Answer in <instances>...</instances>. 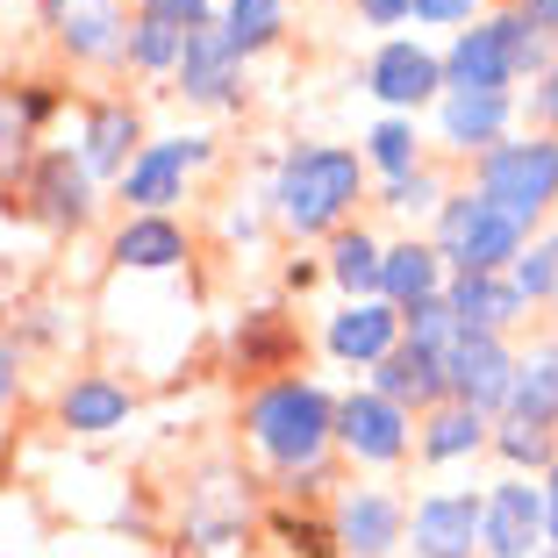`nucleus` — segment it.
<instances>
[{
    "mask_svg": "<svg viewBox=\"0 0 558 558\" xmlns=\"http://www.w3.org/2000/svg\"><path fill=\"white\" fill-rule=\"evenodd\" d=\"M337 409L323 401V387H301V379H279L251 401V444H258L272 465H315L323 459Z\"/></svg>",
    "mask_w": 558,
    "mask_h": 558,
    "instance_id": "f257e3e1",
    "label": "nucleus"
},
{
    "mask_svg": "<svg viewBox=\"0 0 558 558\" xmlns=\"http://www.w3.org/2000/svg\"><path fill=\"white\" fill-rule=\"evenodd\" d=\"M480 201H494L515 222H537L558 201V144H487L480 150Z\"/></svg>",
    "mask_w": 558,
    "mask_h": 558,
    "instance_id": "f03ea898",
    "label": "nucleus"
},
{
    "mask_svg": "<svg viewBox=\"0 0 558 558\" xmlns=\"http://www.w3.org/2000/svg\"><path fill=\"white\" fill-rule=\"evenodd\" d=\"M359 201V158L351 150H294L279 172V215L294 230H329Z\"/></svg>",
    "mask_w": 558,
    "mask_h": 558,
    "instance_id": "7ed1b4c3",
    "label": "nucleus"
},
{
    "mask_svg": "<svg viewBox=\"0 0 558 558\" xmlns=\"http://www.w3.org/2000/svg\"><path fill=\"white\" fill-rule=\"evenodd\" d=\"M515 251H523V222H515V215H501L494 201L459 194L451 208H444V222H437V258H451L459 272H501Z\"/></svg>",
    "mask_w": 558,
    "mask_h": 558,
    "instance_id": "20e7f679",
    "label": "nucleus"
},
{
    "mask_svg": "<svg viewBox=\"0 0 558 558\" xmlns=\"http://www.w3.org/2000/svg\"><path fill=\"white\" fill-rule=\"evenodd\" d=\"M509 379H515V359L501 351V337H473V329H459V344L444 351V387L459 395V409L487 415L509 401Z\"/></svg>",
    "mask_w": 558,
    "mask_h": 558,
    "instance_id": "39448f33",
    "label": "nucleus"
},
{
    "mask_svg": "<svg viewBox=\"0 0 558 558\" xmlns=\"http://www.w3.org/2000/svg\"><path fill=\"white\" fill-rule=\"evenodd\" d=\"M544 501L537 487H523V480H501V487L480 501V544H487L494 558H537L544 551Z\"/></svg>",
    "mask_w": 558,
    "mask_h": 558,
    "instance_id": "423d86ee",
    "label": "nucleus"
},
{
    "mask_svg": "<svg viewBox=\"0 0 558 558\" xmlns=\"http://www.w3.org/2000/svg\"><path fill=\"white\" fill-rule=\"evenodd\" d=\"M437 72L451 80V94H509V80H515L509 72V15L465 29Z\"/></svg>",
    "mask_w": 558,
    "mask_h": 558,
    "instance_id": "0eeeda50",
    "label": "nucleus"
},
{
    "mask_svg": "<svg viewBox=\"0 0 558 558\" xmlns=\"http://www.w3.org/2000/svg\"><path fill=\"white\" fill-rule=\"evenodd\" d=\"M208 158V136H172V144H150L144 158L122 165V201H136L144 215H158L165 201H180V172Z\"/></svg>",
    "mask_w": 558,
    "mask_h": 558,
    "instance_id": "6e6552de",
    "label": "nucleus"
},
{
    "mask_svg": "<svg viewBox=\"0 0 558 558\" xmlns=\"http://www.w3.org/2000/svg\"><path fill=\"white\" fill-rule=\"evenodd\" d=\"M180 86H186V100H201V108H230V100H236V50H230V36L215 29V22L186 29Z\"/></svg>",
    "mask_w": 558,
    "mask_h": 558,
    "instance_id": "1a4fd4ad",
    "label": "nucleus"
},
{
    "mask_svg": "<svg viewBox=\"0 0 558 558\" xmlns=\"http://www.w3.org/2000/svg\"><path fill=\"white\" fill-rule=\"evenodd\" d=\"M329 437H344L359 459H373V465H395L401 451H409V423H401V409L395 401H379V395H351L344 409H337V429Z\"/></svg>",
    "mask_w": 558,
    "mask_h": 558,
    "instance_id": "9d476101",
    "label": "nucleus"
},
{
    "mask_svg": "<svg viewBox=\"0 0 558 558\" xmlns=\"http://www.w3.org/2000/svg\"><path fill=\"white\" fill-rule=\"evenodd\" d=\"M451 323L473 329V337H501V329L523 315V294H515V279L501 272H459V287H451Z\"/></svg>",
    "mask_w": 558,
    "mask_h": 558,
    "instance_id": "9b49d317",
    "label": "nucleus"
},
{
    "mask_svg": "<svg viewBox=\"0 0 558 558\" xmlns=\"http://www.w3.org/2000/svg\"><path fill=\"white\" fill-rule=\"evenodd\" d=\"M473 537H480L473 494H429L415 509V551L423 558H473Z\"/></svg>",
    "mask_w": 558,
    "mask_h": 558,
    "instance_id": "f8f14e48",
    "label": "nucleus"
},
{
    "mask_svg": "<svg viewBox=\"0 0 558 558\" xmlns=\"http://www.w3.org/2000/svg\"><path fill=\"white\" fill-rule=\"evenodd\" d=\"M395 537H401V501H387V494H373V487L344 494V509H337V544H344L351 558L395 551Z\"/></svg>",
    "mask_w": 558,
    "mask_h": 558,
    "instance_id": "ddd939ff",
    "label": "nucleus"
},
{
    "mask_svg": "<svg viewBox=\"0 0 558 558\" xmlns=\"http://www.w3.org/2000/svg\"><path fill=\"white\" fill-rule=\"evenodd\" d=\"M437 86H444V72L423 44H387L373 58V94L387 100V108H415V100H429Z\"/></svg>",
    "mask_w": 558,
    "mask_h": 558,
    "instance_id": "4468645a",
    "label": "nucleus"
},
{
    "mask_svg": "<svg viewBox=\"0 0 558 558\" xmlns=\"http://www.w3.org/2000/svg\"><path fill=\"white\" fill-rule=\"evenodd\" d=\"M50 22L65 29V44L80 50V58H116V50L130 44L116 0H50Z\"/></svg>",
    "mask_w": 558,
    "mask_h": 558,
    "instance_id": "2eb2a0df",
    "label": "nucleus"
},
{
    "mask_svg": "<svg viewBox=\"0 0 558 558\" xmlns=\"http://www.w3.org/2000/svg\"><path fill=\"white\" fill-rule=\"evenodd\" d=\"M395 329H401V315L387 301H359V308H344L329 323V351L337 359H359V365H379L395 351Z\"/></svg>",
    "mask_w": 558,
    "mask_h": 558,
    "instance_id": "dca6fc26",
    "label": "nucleus"
},
{
    "mask_svg": "<svg viewBox=\"0 0 558 558\" xmlns=\"http://www.w3.org/2000/svg\"><path fill=\"white\" fill-rule=\"evenodd\" d=\"M86 208H94V186H86V165H72V150H50L44 172H36V215L44 222H86Z\"/></svg>",
    "mask_w": 558,
    "mask_h": 558,
    "instance_id": "f3484780",
    "label": "nucleus"
},
{
    "mask_svg": "<svg viewBox=\"0 0 558 558\" xmlns=\"http://www.w3.org/2000/svg\"><path fill=\"white\" fill-rule=\"evenodd\" d=\"M58 415H65V429H80V437H108V429H122V415H130V395H122L116 379H72L65 401H58Z\"/></svg>",
    "mask_w": 558,
    "mask_h": 558,
    "instance_id": "a211bd4d",
    "label": "nucleus"
},
{
    "mask_svg": "<svg viewBox=\"0 0 558 558\" xmlns=\"http://www.w3.org/2000/svg\"><path fill=\"white\" fill-rule=\"evenodd\" d=\"M501 409L515 415V423H551L558 415V344H544V351H530L523 365H515V379H509V401Z\"/></svg>",
    "mask_w": 558,
    "mask_h": 558,
    "instance_id": "6ab92c4d",
    "label": "nucleus"
},
{
    "mask_svg": "<svg viewBox=\"0 0 558 558\" xmlns=\"http://www.w3.org/2000/svg\"><path fill=\"white\" fill-rule=\"evenodd\" d=\"M437 251L429 244H401V251H379V294L401 301V308H415V301L437 294Z\"/></svg>",
    "mask_w": 558,
    "mask_h": 558,
    "instance_id": "aec40b11",
    "label": "nucleus"
},
{
    "mask_svg": "<svg viewBox=\"0 0 558 558\" xmlns=\"http://www.w3.org/2000/svg\"><path fill=\"white\" fill-rule=\"evenodd\" d=\"M373 395L395 401V409H409V401H437L444 395V365L401 344V351H387V359H379V387H373Z\"/></svg>",
    "mask_w": 558,
    "mask_h": 558,
    "instance_id": "412c9836",
    "label": "nucleus"
},
{
    "mask_svg": "<svg viewBox=\"0 0 558 558\" xmlns=\"http://www.w3.org/2000/svg\"><path fill=\"white\" fill-rule=\"evenodd\" d=\"M116 258L136 265V272H165V265H180V258H186V236L172 230L165 215H136V222H122Z\"/></svg>",
    "mask_w": 558,
    "mask_h": 558,
    "instance_id": "4be33fe9",
    "label": "nucleus"
},
{
    "mask_svg": "<svg viewBox=\"0 0 558 558\" xmlns=\"http://www.w3.org/2000/svg\"><path fill=\"white\" fill-rule=\"evenodd\" d=\"M501 122H509V94H451L444 100V136H451L459 150L494 144Z\"/></svg>",
    "mask_w": 558,
    "mask_h": 558,
    "instance_id": "5701e85b",
    "label": "nucleus"
},
{
    "mask_svg": "<svg viewBox=\"0 0 558 558\" xmlns=\"http://www.w3.org/2000/svg\"><path fill=\"white\" fill-rule=\"evenodd\" d=\"M236 530H244V494H230V480H208L194 494V544H208V558H230Z\"/></svg>",
    "mask_w": 558,
    "mask_h": 558,
    "instance_id": "b1692460",
    "label": "nucleus"
},
{
    "mask_svg": "<svg viewBox=\"0 0 558 558\" xmlns=\"http://www.w3.org/2000/svg\"><path fill=\"white\" fill-rule=\"evenodd\" d=\"M130 144H136L130 108H94V116H86V144H80L86 180H94V172H122V165H130Z\"/></svg>",
    "mask_w": 558,
    "mask_h": 558,
    "instance_id": "393cba45",
    "label": "nucleus"
},
{
    "mask_svg": "<svg viewBox=\"0 0 558 558\" xmlns=\"http://www.w3.org/2000/svg\"><path fill=\"white\" fill-rule=\"evenodd\" d=\"M180 44H186V29H180L172 15H165L158 0H150L144 15L130 22V58H136L144 72H165V65H180Z\"/></svg>",
    "mask_w": 558,
    "mask_h": 558,
    "instance_id": "a878e982",
    "label": "nucleus"
},
{
    "mask_svg": "<svg viewBox=\"0 0 558 558\" xmlns=\"http://www.w3.org/2000/svg\"><path fill=\"white\" fill-rule=\"evenodd\" d=\"M480 437H487V423H480L473 409H459V401H451V409H437V415H429L423 451H429V459H465V451H473Z\"/></svg>",
    "mask_w": 558,
    "mask_h": 558,
    "instance_id": "bb28decb",
    "label": "nucleus"
},
{
    "mask_svg": "<svg viewBox=\"0 0 558 558\" xmlns=\"http://www.w3.org/2000/svg\"><path fill=\"white\" fill-rule=\"evenodd\" d=\"M451 344H459L451 301H444V294L415 301V308H409V351H423V359H437V365H444V351H451Z\"/></svg>",
    "mask_w": 558,
    "mask_h": 558,
    "instance_id": "cd10ccee",
    "label": "nucleus"
},
{
    "mask_svg": "<svg viewBox=\"0 0 558 558\" xmlns=\"http://www.w3.org/2000/svg\"><path fill=\"white\" fill-rule=\"evenodd\" d=\"M222 36H230L236 58H244V50H258V44H272V36H279V0H230Z\"/></svg>",
    "mask_w": 558,
    "mask_h": 558,
    "instance_id": "c85d7f7f",
    "label": "nucleus"
},
{
    "mask_svg": "<svg viewBox=\"0 0 558 558\" xmlns=\"http://www.w3.org/2000/svg\"><path fill=\"white\" fill-rule=\"evenodd\" d=\"M329 258H337L329 272L344 279L351 294H373V287H379V244H373V236H344V244L329 251Z\"/></svg>",
    "mask_w": 558,
    "mask_h": 558,
    "instance_id": "c756f323",
    "label": "nucleus"
},
{
    "mask_svg": "<svg viewBox=\"0 0 558 558\" xmlns=\"http://www.w3.org/2000/svg\"><path fill=\"white\" fill-rule=\"evenodd\" d=\"M365 150H373V165H379V172H395V180L415 172V130H409V122H379V130L365 136Z\"/></svg>",
    "mask_w": 558,
    "mask_h": 558,
    "instance_id": "7c9ffc66",
    "label": "nucleus"
},
{
    "mask_svg": "<svg viewBox=\"0 0 558 558\" xmlns=\"http://www.w3.org/2000/svg\"><path fill=\"white\" fill-rule=\"evenodd\" d=\"M515 294H523V301L558 294V236H551V244H537L523 265H515Z\"/></svg>",
    "mask_w": 558,
    "mask_h": 558,
    "instance_id": "2f4dec72",
    "label": "nucleus"
},
{
    "mask_svg": "<svg viewBox=\"0 0 558 558\" xmlns=\"http://www.w3.org/2000/svg\"><path fill=\"white\" fill-rule=\"evenodd\" d=\"M494 444H501V451H509L515 465H544V459H551V429H537V423H515V415L501 423V437H494Z\"/></svg>",
    "mask_w": 558,
    "mask_h": 558,
    "instance_id": "473e14b6",
    "label": "nucleus"
},
{
    "mask_svg": "<svg viewBox=\"0 0 558 558\" xmlns=\"http://www.w3.org/2000/svg\"><path fill=\"white\" fill-rule=\"evenodd\" d=\"M429 201H437V180H429V172H401L395 186H387V208H429Z\"/></svg>",
    "mask_w": 558,
    "mask_h": 558,
    "instance_id": "72a5a7b5",
    "label": "nucleus"
},
{
    "mask_svg": "<svg viewBox=\"0 0 558 558\" xmlns=\"http://www.w3.org/2000/svg\"><path fill=\"white\" fill-rule=\"evenodd\" d=\"M22 165V116L15 100H0V172H15Z\"/></svg>",
    "mask_w": 558,
    "mask_h": 558,
    "instance_id": "f704fd0d",
    "label": "nucleus"
},
{
    "mask_svg": "<svg viewBox=\"0 0 558 558\" xmlns=\"http://www.w3.org/2000/svg\"><path fill=\"white\" fill-rule=\"evenodd\" d=\"M480 0H409V15H423V22H465Z\"/></svg>",
    "mask_w": 558,
    "mask_h": 558,
    "instance_id": "c9c22d12",
    "label": "nucleus"
},
{
    "mask_svg": "<svg viewBox=\"0 0 558 558\" xmlns=\"http://www.w3.org/2000/svg\"><path fill=\"white\" fill-rule=\"evenodd\" d=\"M515 22H523L530 36H558V0H523V15H515Z\"/></svg>",
    "mask_w": 558,
    "mask_h": 558,
    "instance_id": "e433bc0d",
    "label": "nucleus"
},
{
    "mask_svg": "<svg viewBox=\"0 0 558 558\" xmlns=\"http://www.w3.org/2000/svg\"><path fill=\"white\" fill-rule=\"evenodd\" d=\"M365 22H379V29H395V22H409V0H359Z\"/></svg>",
    "mask_w": 558,
    "mask_h": 558,
    "instance_id": "4c0bfd02",
    "label": "nucleus"
},
{
    "mask_svg": "<svg viewBox=\"0 0 558 558\" xmlns=\"http://www.w3.org/2000/svg\"><path fill=\"white\" fill-rule=\"evenodd\" d=\"M158 8L180 22V29H201V22H208V0H158Z\"/></svg>",
    "mask_w": 558,
    "mask_h": 558,
    "instance_id": "58836bf2",
    "label": "nucleus"
},
{
    "mask_svg": "<svg viewBox=\"0 0 558 558\" xmlns=\"http://www.w3.org/2000/svg\"><path fill=\"white\" fill-rule=\"evenodd\" d=\"M537 501H544V537H551V551H558V473L537 487Z\"/></svg>",
    "mask_w": 558,
    "mask_h": 558,
    "instance_id": "ea45409f",
    "label": "nucleus"
},
{
    "mask_svg": "<svg viewBox=\"0 0 558 558\" xmlns=\"http://www.w3.org/2000/svg\"><path fill=\"white\" fill-rule=\"evenodd\" d=\"M537 116H544V122L558 130V65L544 72V86H537Z\"/></svg>",
    "mask_w": 558,
    "mask_h": 558,
    "instance_id": "a19ab883",
    "label": "nucleus"
},
{
    "mask_svg": "<svg viewBox=\"0 0 558 558\" xmlns=\"http://www.w3.org/2000/svg\"><path fill=\"white\" fill-rule=\"evenodd\" d=\"M15 373H22V365H15V344H8V337H0V401L15 395Z\"/></svg>",
    "mask_w": 558,
    "mask_h": 558,
    "instance_id": "79ce46f5",
    "label": "nucleus"
}]
</instances>
